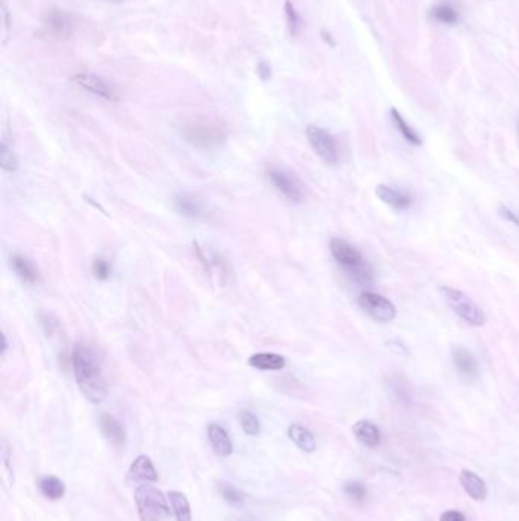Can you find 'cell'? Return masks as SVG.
<instances>
[{
    "mask_svg": "<svg viewBox=\"0 0 519 521\" xmlns=\"http://www.w3.org/2000/svg\"><path fill=\"white\" fill-rule=\"evenodd\" d=\"M72 364L82 395L91 404H101L107 398V382L98 355L89 346L77 345L73 347Z\"/></svg>",
    "mask_w": 519,
    "mask_h": 521,
    "instance_id": "obj_1",
    "label": "cell"
},
{
    "mask_svg": "<svg viewBox=\"0 0 519 521\" xmlns=\"http://www.w3.org/2000/svg\"><path fill=\"white\" fill-rule=\"evenodd\" d=\"M6 349H8V342H6V337H5V334H2V351H0V354H2V355H5Z\"/></svg>",
    "mask_w": 519,
    "mask_h": 521,
    "instance_id": "obj_36",
    "label": "cell"
},
{
    "mask_svg": "<svg viewBox=\"0 0 519 521\" xmlns=\"http://www.w3.org/2000/svg\"><path fill=\"white\" fill-rule=\"evenodd\" d=\"M332 258L345 273L358 285H367L373 282V269L363 258V255L355 245L341 240V238H333L329 244Z\"/></svg>",
    "mask_w": 519,
    "mask_h": 521,
    "instance_id": "obj_2",
    "label": "cell"
},
{
    "mask_svg": "<svg viewBox=\"0 0 519 521\" xmlns=\"http://www.w3.org/2000/svg\"><path fill=\"white\" fill-rule=\"evenodd\" d=\"M257 73H259V77L262 78V81L270 79V77H271V67H270V64H268L267 61H261V63H259V64H257Z\"/></svg>",
    "mask_w": 519,
    "mask_h": 521,
    "instance_id": "obj_34",
    "label": "cell"
},
{
    "mask_svg": "<svg viewBox=\"0 0 519 521\" xmlns=\"http://www.w3.org/2000/svg\"><path fill=\"white\" fill-rule=\"evenodd\" d=\"M288 436H290L291 441L303 451L312 453L315 448H317V442H315L314 435L309 432L308 428H305L303 425H299V424L290 425L288 427Z\"/></svg>",
    "mask_w": 519,
    "mask_h": 521,
    "instance_id": "obj_20",
    "label": "cell"
},
{
    "mask_svg": "<svg viewBox=\"0 0 519 521\" xmlns=\"http://www.w3.org/2000/svg\"><path fill=\"white\" fill-rule=\"evenodd\" d=\"M207 436L210 445L219 457H229L231 453H233V444L230 441V436L226 432L224 427H221L219 424L212 423L207 427Z\"/></svg>",
    "mask_w": 519,
    "mask_h": 521,
    "instance_id": "obj_13",
    "label": "cell"
},
{
    "mask_svg": "<svg viewBox=\"0 0 519 521\" xmlns=\"http://www.w3.org/2000/svg\"><path fill=\"white\" fill-rule=\"evenodd\" d=\"M104 2H111V4H120V2H124V0H104Z\"/></svg>",
    "mask_w": 519,
    "mask_h": 521,
    "instance_id": "obj_37",
    "label": "cell"
},
{
    "mask_svg": "<svg viewBox=\"0 0 519 521\" xmlns=\"http://www.w3.org/2000/svg\"><path fill=\"white\" fill-rule=\"evenodd\" d=\"M358 305L376 322L387 323L396 317V307L393 305V302L388 300L385 296L378 295V292H361L358 297Z\"/></svg>",
    "mask_w": 519,
    "mask_h": 521,
    "instance_id": "obj_6",
    "label": "cell"
},
{
    "mask_svg": "<svg viewBox=\"0 0 519 521\" xmlns=\"http://www.w3.org/2000/svg\"><path fill=\"white\" fill-rule=\"evenodd\" d=\"M11 265L14 271L17 273V276L20 278L26 283H35L39 281V270H37L35 265L25 258L22 255H14L11 258Z\"/></svg>",
    "mask_w": 519,
    "mask_h": 521,
    "instance_id": "obj_21",
    "label": "cell"
},
{
    "mask_svg": "<svg viewBox=\"0 0 519 521\" xmlns=\"http://www.w3.org/2000/svg\"><path fill=\"white\" fill-rule=\"evenodd\" d=\"M252 368L259 371H282L286 364V360L279 354L273 352H259L250 356L248 360Z\"/></svg>",
    "mask_w": 519,
    "mask_h": 521,
    "instance_id": "obj_17",
    "label": "cell"
},
{
    "mask_svg": "<svg viewBox=\"0 0 519 521\" xmlns=\"http://www.w3.org/2000/svg\"><path fill=\"white\" fill-rule=\"evenodd\" d=\"M239 424L243 427L244 433L248 436H257L261 433V423L256 415H253L252 411L248 410H241L239 411Z\"/></svg>",
    "mask_w": 519,
    "mask_h": 521,
    "instance_id": "obj_27",
    "label": "cell"
},
{
    "mask_svg": "<svg viewBox=\"0 0 519 521\" xmlns=\"http://www.w3.org/2000/svg\"><path fill=\"white\" fill-rule=\"evenodd\" d=\"M499 214H501L507 219V221H512L515 226L519 227V217L515 212H512L511 209H507V207L503 206L501 209H499Z\"/></svg>",
    "mask_w": 519,
    "mask_h": 521,
    "instance_id": "obj_35",
    "label": "cell"
},
{
    "mask_svg": "<svg viewBox=\"0 0 519 521\" xmlns=\"http://www.w3.org/2000/svg\"><path fill=\"white\" fill-rule=\"evenodd\" d=\"M430 15H431V18H434L435 22L443 23V25H449V26L457 25L459 20H460V11L451 2L437 4L431 9Z\"/></svg>",
    "mask_w": 519,
    "mask_h": 521,
    "instance_id": "obj_23",
    "label": "cell"
},
{
    "mask_svg": "<svg viewBox=\"0 0 519 521\" xmlns=\"http://www.w3.org/2000/svg\"><path fill=\"white\" fill-rule=\"evenodd\" d=\"M390 115H392V119L395 122V127L397 128V131L402 134V137L406 142H410L411 145H416V146L422 145V137L416 133V130H413V127L405 121L402 115L397 112L396 108L390 110Z\"/></svg>",
    "mask_w": 519,
    "mask_h": 521,
    "instance_id": "obj_25",
    "label": "cell"
},
{
    "mask_svg": "<svg viewBox=\"0 0 519 521\" xmlns=\"http://www.w3.org/2000/svg\"><path fill=\"white\" fill-rule=\"evenodd\" d=\"M345 492L349 499L357 503H363L367 497V488L359 482H347L345 484Z\"/></svg>",
    "mask_w": 519,
    "mask_h": 521,
    "instance_id": "obj_29",
    "label": "cell"
},
{
    "mask_svg": "<svg viewBox=\"0 0 519 521\" xmlns=\"http://www.w3.org/2000/svg\"><path fill=\"white\" fill-rule=\"evenodd\" d=\"M307 137L312 146V150L319 157L328 165H335L340 160L338 143L329 131L317 125H309L307 128Z\"/></svg>",
    "mask_w": 519,
    "mask_h": 521,
    "instance_id": "obj_5",
    "label": "cell"
},
{
    "mask_svg": "<svg viewBox=\"0 0 519 521\" xmlns=\"http://www.w3.org/2000/svg\"><path fill=\"white\" fill-rule=\"evenodd\" d=\"M46 25L52 32L60 37H68L73 30L72 17L68 13L60 11V9H51L48 15H46Z\"/></svg>",
    "mask_w": 519,
    "mask_h": 521,
    "instance_id": "obj_18",
    "label": "cell"
},
{
    "mask_svg": "<svg viewBox=\"0 0 519 521\" xmlns=\"http://www.w3.org/2000/svg\"><path fill=\"white\" fill-rule=\"evenodd\" d=\"M184 136L198 148H215L221 142H224V131L215 125L206 124H191L184 128Z\"/></svg>",
    "mask_w": 519,
    "mask_h": 521,
    "instance_id": "obj_8",
    "label": "cell"
},
{
    "mask_svg": "<svg viewBox=\"0 0 519 521\" xmlns=\"http://www.w3.org/2000/svg\"><path fill=\"white\" fill-rule=\"evenodd\" d=\"M218 494L227 501L231 506H241L245 501V496L243 491H239L238 488L231 487L229 483H219L218 484Z\"/></svg>",
    "mask_w": 519,
    "mask_h": 521,
    "instance_id": "obj_26",
    "label": "cell"
},
{
    "mask_svg": "<svg viewBox=\"0 0 519 521\" xmlns=\"http://www.w3.org/2000/svg\"><path fill=\"white\" fill-rule=\"evenodd\" d=\"M159 479V474H157V470L154 463L148 456H139L134 459V462L129 466V470L127 472V480L128 483H137V484H143V483H153L157 482Z\"/></svg>",
    "mask_w": 519,
    "mask_h": 521,
    "instance_id": "obj_11",
    "label": "cell"
},
{
    "mask_svg": "<svg viewBox=\"0 0 519 521\" xmlns=\"http://www.w3.org/2000/svg\"><path fill=\"white\" fill-rule=\"evenodd\" d=\"M460 484L465 489L468 496L475 501H483L487 497V487L486 482L477 475L474 471L461 470L460 474Z\"/></svg>",
    "mask_w": 519,
    "mask_h": 521,
    "instance_id": "obj_14",
    "label": "cell"
},
{
    "mask_svg": "<svg viewBox=\"0 0 519 521\" xmlns=\"http://www.w3.org/2000/svg\"><path fill=\"white\" fill-rule=\"evenodd\" d=\"M174 205L181 215L188 218H200L203 215V206L200 201L193 195L186 194V192L175 195Z\"/></svg>",
    "mask_w": 519,
    "mask_h": 521,
    "instance_id": "obj_19",
    "label": "cell"
},
{
    "mask_svg": "<svg viewBox=\"0 0 519 521\" xmlns=\"http://www.w3.org/2000/svg\"><path fill=\"white\" fill-rule=\"evenodd\" d=\"M2 471H4V480L13 483L14 482L13 466L9 465V451H8V445L5 441L2 442Z\"/></svg>",
    "mask_w": 519,
    "mask_h": 521,
    "instance_id": "obj_32",
    "label": "cell"
},
{
    "mask_svg": "<svg viewBox=\"0 0 519 521\" xmlns=\"http://www.w3.org/2000/svg\"><path fill=\"white\" fill-rule=\"evenodd\" d=\"M285 14H286V22H288L290 34L291 35H297L299 31H300L302 20H300V17H299L297 11H295V8H294V5L291 2H286L285 4Z\"/></svg>",
    "mask_w": 519,
    "mask_h": 521,
    "instance_id": "obj_30",
    "label": "cell"
},
{
    "mask_svg": "<svg viewBox=\"0 0 519 521\" xmlns=\"http://www.w3.org/2000/svg\"><path fill=\"white\" fill-rule=\"evenodd\" d=\"M39 488L43 496L49 500H60L66 494V487L64 483L55 477V475H44L39 480Z\"/></svg>",
    "mask_w": 519,
    "mask_h": 521,
    "instance_id": "obj_24",
    "label": "cell"
},
{
    "mask_svg": "<svg viewBox=\"0 0 519 521\" xmlns=\"http://www.w3.org/2000/svg\"><path fill=\"white\" fill-rule=\"evenodd\" d=\"M99 427L103 435L108 439V441L116 445V446H124L127 441V435L124 427L120 425L119 420L108 413L101 415L99 418Z\"/></svg>",
    "mask_w": 519,
    "mask_h": 521,
    "instance_id": "obj_15",
    "label": "cell"
},
{
    "mask_svg": "<svg viewBox=\"0 0 519 521\" xmlns=\"http://www.w3.org/2000/svg\"><path fill=\"white\" fill-rule=\"evenodd\" d=\"M0 167H2L4 171H8V172H14L18 168L15 154L5 142L2 143V151H0Z\"/></svg>",
    "mask_w": 519,
    "mask_h": 521,
    "instance_id": "obj_28",
    "label": "cell"
},
{
    "mask_svg": "<svg viewBox=\"0 0 519 521\" xmlns=\"http://www.w3.org/2000/svg\"><path fill=\"white\" fill-rule=\"evenodd\" d=\"M376 195L379 200L384 201V203L387 206H390L393 210H406V209H410L413 205V197L409 194V192L395 189L393 186H388V185H378Z\"/></svg>",
    "mask_w": 519,
    "mask_h": 521,
    "instance_id": "obj_12",
    "label": "cell"
},
{
    "mask_svg": "<svg viewBox=\"0 0 519 521\" xmlns=\"http://www.w3.org/2000/svg\"><path fill=\"white\" fill-rule=\"evenodd\" d=\"M267 177L270 180L271 185L281 192L283 197L288 198L293 203H302L305 200L303 189L300 183L295 180L290 172H286L279 168H268Z\"/></svg>",
    "mask_w": 519,
    "mask_h": 521,
    "instance_id": "obj_9",
    "label": "cell"
},
{
    "mask_svg": "<svg viewBox=\"0 0 519 521\" xmlns=\"http://www.w3.org/2000/svg\"><path fill=\"white\" fill-rule=\"evenodd\" d=\"M169 499L150 483L139 484L134 491V503L141 521H169Z\"/></svg>",
    "mask_w": 519,
    "mask_h": 521,
    "instance_id": "obj_3",
    "label": "cell"
},
{
    "mask_svg": "<svg viewBox=\"0 0 519 521\" xmlns=\"http://www.w3.org/2000/svg\"><path fill=\"white\" fill-rule=\"evenodd\" d=\"M440 521H466V520L465 515L459 510H447L444 514H442Z\"/></svg>",
    "mask_w": 519,
    "mask_h": 521,
    "instance_id": "obj_33",
    "label": "cell"
},
{
    "mask_svg": "<svg viewBox=\"0 0 519 521\" xmlns=\"http://www.w3.org/2000/svg\"><path fill=\"white\" fill-rule=\"evenodd\" d=\"M168 499L171 503V509L177 521H192V510L188 497L183 492L169 491Z\"/></svg>",
    "mask_w": 519,
    "mask_h": 521,
    "instance_id": "obj_22",
    "label": "cell"
},
{
    "mask_svg": "<svg viewBox=\"0 0 519 521\" xmlns=\"http://www.w3.org/2000/svg\"><path fill=\"white\" fill-rule=\"evenodd\" d=\"M442 292L444 297H447L449 307L454 309V313H456L461 320H465L468 325L483 326L486 323L485 311L481 309L466 292L448 285L442 287Z\"/></svg>",
    "mask_w": 519,
    "mask_h": 521,
    "instance_id": "obj_4",
    "label": "cell"
},
{
    "mask_svg": "<svg viewBox=\"0 0 519 521\" xmlns=\"http://www.w3.org/2000/svg\"><path fill=\"white\" fill-rule=\"evenodd\" d=\"M452 363L456 366L457 372L460 377L466 381H475L480 377V368L475 360V356L472 355L470 351L463 346H454L452 347Z\"/></svg>",
    "mask_w": 519,
    "mask_h": 521,
    "instance_id": "obj_10",
    "label": "cell"
},
{
    "mask_svg": "<svg viewBox=\"0 0 519 521\" xmlns=\"http://www.w3.org/2000/svg\"><path fill=\"white\" fill-rule=\"evenodd\" d=\"M352 432H354L355 437L361 444L369 448H376L381 444V432H379V428L373 423H370L367 419L358 420L354 428H352Z\"/></svg>",
    "mask_w": 519,
    "mask_h": 521,
    "instance_id": "obj_16",
    "label": "cell"
},
{
    "mask_svg": "<svg viewBox=\"0 0 519 521\" xmlns=\"http://www.w3.org/2000/svg\"><path fill=\"white\" fill-rule=\"evenodd\" d=\"M72 81L78 87L84 89L99 98L111 101V103H117L120 99L119 89L116 87L115 82H111L104 77L95 75V73H78V75L72 78Z\"/></svg>",
    "mask_w": 519,
    "mask_h": 521,
    "instance_id": "obj_7",
    "label": "cell"
},
{
    "mask_svg": "<svg viewBox=\"0 0 519 521\" xmlns=\"http://www.w3.org/2000/svg\"><path fill=\"white\" fill-rule=\"evenodd\" d=\"M91 271H94V276L98 281H107L111 274V267L107 259L96 258L91 264Z\"/></svg>",
    "mask_w": 519,
    "mask_h": 521,
    "instance_id": "obj_31",
    "label": "cell"
}]
</instances>
